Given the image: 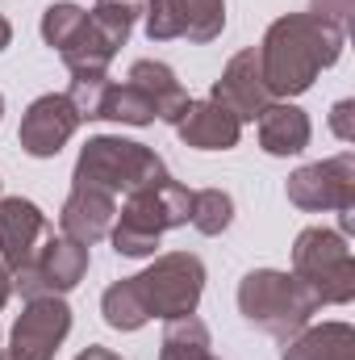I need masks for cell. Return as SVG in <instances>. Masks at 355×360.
<instances>
[{
    "instance_id": "31",
    "label": "cell",
    "mask_w": 355,
    "mask_h": 360,
    "mask_svg": "<svg viewBox=\"0 0 355 360\" xmlns=\"http://www.w3.org/2000/svg\"><path fill=\"white\" fill-rule=\"evenodd\" d=\"M0 360H8V352H0Z\"/></svg>"
},
{
    "instance_id": "16",
    "label": "cell",
    "mask_w": 355,
    "mask_h": 360,
    "mask_svg": "<svg viewBox=\"0 0 355 360\" xmlns=\"http://www.w3.org/2000/svg\"><path fill=\"white\" fill-rule=\"evenodd\" d=\"M255 122H260V147H264L267 155H276V160L301 155L309 147L314 126H309L305 109H297L293 101H272Z\"/></svg>"
},
{
    "instance_id": "23",
    "label": "cell",
    "mask_w": 355,
    "mask_h": 360,
    "mask_svg": "<svg viewBox=\"0 0 355 360\" xmlns=\"http://www.w3.org/2000/svg\"><path fill=\"white\" fill-rule=\"evenodd\" d=\"M84 21H88V8H80L72 0H59L42 13V42L55 46V51H67L76 42V34L84 30Z\"/></svg>"
},
{
    "instance_id": "17",
    "label": "cell",
    "mask_w": 355,
    "mask_h": 360,
    "mask_svg": "<svg viewBox=\"0 0 355 360\" xmlns=\"http://www.w3.org/2000/svg\"><path fill=\"white\" fill-rule=\"evenodd\" d=\"M280 360H355V327L351 323L301 327L293 340H284Z\"/></svg>"
},
{
    "instance_id": "11",
    "label": "cell",
    "mask_w": 355,
    "mask_h": 360,
    "mask_svg": "<svg viewBox=\"0 0 355 360\" xmlns=\"http://www.w3.org/2000/svg\"><path fill=\"white\" fill-rule=\"evenodd\" d=\"M76 130H80V113H76V105L67 101V92H46V96H38V101L25 109L21 130H17V143H21V151L34 155V160H55V155L72 143Z\"/></svg>"
},
{
    "instance_id": "18",
    "label": "cell",
    "mask_w": 355,
    "mask_h": 360,
    "mask_svg": "<svg viewBox=\"0 0 355 360\" xmlns=\"http://www.w3.org/2000/svg\"><path fill=\"white\" fill-rule=\"evenodd\" d=\"M130 84H138V89L151 96V105H155V113H159V122H168V126H176L180 113L188 109V92L184 84L176 80V72L168 68V63H159V59H138L134 68H130V76H126Z\"/></svg>"
},
{
    "instance_id": "26",
    "label": "cell",
    "mask_w": 355,
    "mask_h": 360,
    "mask_svg": "<svg viewBox=\"0 0 355 360\" xmlns=\"http://www.w3.org/2000/svg\"><path fill=\"white\" fill-rule=\"evenodd\" d=\"M330 130H335L343 143H351L355 139V101H339V105H335V113H330Z\"/></svg>"
},
{
    "instance_id": "6",
    "label": "cell",
    "mask_w": 355,
    "mask_h": 360,
    "mask_svg": "<svg viewBox=\"0 0 355 360\" xmlns=\"http://www.w3.org/2000/svg\"><path fill=\"white\" fill-rule=\"evenodd\" d=\"M134 289H138L151 319L172 323V319H184V314H196L201 293H205V264L192 252L155 256L151 269H142L134 276Z\"/></svg>"
},
{
    "instance_id": "28",
    "label": "cell",
    "mask_w": 355,
    "mask_h": 360,
    "mask_svg": "<svg viewBox=\"0 0 355 360\" xmlns=\"http://www.w3.org/2000/svg\"><path fill=\"white\" fill-rule=\"evenodd\" d=\"M8 297H13V272L0 264V310H4V302H8Z\"/></svg>"
},
{
    "instance_id": "7",
    "label": "cell",
    "mask_w": 355,
    "mask_h": 360,
    "mask_svg": "<svg viewBox=\"0 0 355 360\" xmlns=\"http://www.w3.org/2000/svg\"><path fill=\"white\" fill-rule=\"evenodd\" d=\"M84 272H88V248L67 235H51L25 269L13 272V293H21L25 302L63 297L84 281Z\"/></svg>"
},
{
    "instance_id": "3",
    "label": "cell",
    "mask_w": 355,
    "mask_h": 360,
    "mask_svg": "<svg viewBox=\"0 0 355 360\" xmlns=\"http://www.w3.org/2000/svg\"><path fill=\"white\" fill-rule=\"evenodd\" d=\"M318 297L305 289V281H297L293 272L280 269H255L239 281V314L260 327L267 335H276L280 344L293 340L301 327H309V319L318 314Z\"/></svg>"
},
{
    "instance_id": "24",
    "label": "cell",
    "mask_w": 355,
    "mask_h": 360,
    "mask_svg": "<svg viewBox=\"0 0 355 360\" xmlns=\"http://www.w3.org/2000/svg\"><path fill=\"white\" fill-rule=\"evenodd\" d=\"M109 76H72V89H67V101L76 105L80 122H92L100 117V105H105V92H109Z\"/></svg>"
},
{
    "instance_id": "13",
    "label": "cell",
    "mask_w": 355,
    "mask_h": 360,
    "mask_svg": "<svg viewBox=\"0 0 355 360\" xmlns=\"http://www.w3.org/2000/svg\"><path fill=\"white\" fill-rule=\"evenodd\" d=\"M209 101L226 105L239 122H255L267 105H272V92H267V84H264L260 51H255V46H251V51H239V55L222 68V76H217L213 89H209Z\"/></svg>"
},
{
    "instance_id": "10",
    "label": "cell",
    "mask_w": 355,
    "mask_h": 360,
    "mask_svg": "<svg viewBox=\"0 0 355 360\" xmlns=\"http://www.w3.org/2000/svg\"><path fill=\"white\" fill-rule=\"evenodd\" d=\"M67 331H72V306L63 297H34L13 323L8 360H55Z\"/></svg>"
},
{
    "instance_id": "19",
    "label": "cell",
    "mask_w": 355,
    "mask_h": 360,
    "mask_svg": "<svg viewBox=\"0 0 355 360\" xmlns=\"http://www.w3.org/2000/svg\"><path fill=\"white\" fill-rule=\"evenodd\" d=\"M159 360H217V356H213V340H209V327H205L196 314L172 319V323L163 327Z\"/></svg>"
},
{
    "instance_id": "22",
    "label": "cell",
    "mask_w": 355,
    "mask_h": 360,
    "mask_svg": "<svg viewBox=\"0 0 355 360\" xmlns=\"http://www.w3.org/2000/svg\"><path fill=\"white\" fill-rule=\"evenodd\" d=\"M188 222H192L201 235H222V231L234 222V197L222 193V188H201V193H192Z\"/></svg>"
},
{
    "instance_id": "14",
    "label": "cell",
    "mask_w": 355,
    "mask_h": 360,
    "mask_svg": "<svg viewBox=\"0 0 355 360\" xmlns=\"http://www.w3.org/2000/svg\"><path fill=\"white\" fill-rule=\"evenodd\" d=\"M172 130L180 134L184 147H196V151H230L243 139V122L226 105H217L209 96L205 101H188V109L180 113V122Z\"/></svg>"
},
{
    "instance_id": "12",
    "label": "cell",
    "mask_w": 355,
    "mask_h": 360,
    "mask_svg": "<svg viewBox=\"0 0 355 360\" xmlns=\"http://www.w3.org/2000/svg\"><path fill=\"white\" fill-rule=\"evenodd\" d=\"M51 235L55 231H51L46 214L34 201H25V197H0V264L8 272L25 269Z\"/></svg>"
},
{
    "instance_id": "27",
    "label": "cell",
    "mask_w": 355,
    "mask_h": 360,
    "mask_svg": "<svg viewBox=\"0 0 355 360\" xmlns=\"http://www.w3.org/2000/svg\"><path fill=\"white\" fill-rule=\"evenodd\" d=\"M76 360H121V356H117V352H109V348H100V344H92V348H84Z\"/></svg>"
},
{
    "instance_id": "29",
    "label": "cell",
    "mask_w": 355,
    "mask_h": 360,
    "mask_svg": "<svg viewBox=\"0 0 355 360\" xmlns=\"http://www.w3.org/2000/svg\"><path fill=\"white\" fill-rule=\"evenodd\" d=\"M8 42H13V25H8V17L0 13V51H8Z\"/></svg>"
},
{
    "instance_id": "15",
    "label": "cell",
    "mask_w": 355,
    "mask_h": 360,
    "mask_svg": "<svg viewBox=\"0 0 355 360\" xmlns=\"http://www.w3.org/2000/svg\"><path fill=\"white\" fill-rule=\"evenodd\" d=\"M113 218H117V197L113 193H100V188H84V184H72L67 201H63V214H59V231L76 243H100L109 231H113Z\"/></svg>"
},
{
    "instance_id": "1",
    "label": "cell",
    "mask_w": 355,
    "mask_h": 360,
    "mask_svg": "<svg viewBox=\"0 0 355 360\" xmlns=\"http://www.w3.org/2000/svg\"><path fill=\"white\" fill-rule=\"evenodd\" d=\"M347 30L318 13H284L267 25L260 42V72L272 101H288L314 89V80L339 63Z\"/></svg>"
},
{
    "instance_id": "25",
    "label": "cell",
    "mask_w": 355,
    "mask_h": 360,
    "mask_svg": "<svg viewBox=\"0 0 355 360\" xmlns=\"http://www.w3.org/2000/svg\"><path fill=\"white\" fill-rule=\"evenodd\" d=\"M309 13H318V17H326V21H335V25L347 30V21H351V13H355V0H314Z\"/></svg>"
},
{
    "instance_id": "5",
    "label": "cell",
    "mask_w": 355,
    "mask_h": 360,
    "mask_svg": "<svg viewBox=\"0 0 355 360\" xmlns=\"http://www.w3.org/2000/svg\"><path fill=\"white\" fill-rule=\"evenodd\" d=\"M293 276L318 297V306H347L355 302V260L347 235L330 226H309L293 243Z\"/></svg>"
},
{
    "instance_id": "2",
    "label": "cell",
    "mask_w": 355,
    "mask_h": 360,
    "mask_svg": "<svg viewBox=\"0 0 355 360\" xmlns=\"http://www.w3.org/2000/svg\"><path fill=\"white\" fill-rule=\"evenodd\" d=\"M188 210H192V193L180 184V180L163 176L147 188H134L126 193V205L117 210L113 218V252L126 256V260H147L155 256L163 231H176L188 222Z\"/></svg>"
},
{
    "instance_id": "21",
    "label": "cell",
    "mask_w": 355,
    "mask_h": 360,
    "mask_svg": "<svg viewBox=\"0 0 355 360\" xmlns=\"http://www.w3.org/2000/svg\"><path fill=\"white\" fill-rule=\"evenodd\" d=\"M100 117L121 122V126H151L159 113H155L151 96L138 89V84L121 80V84H109V92H105V105H100Z\"/></svg>"
},
{
    "instance_id": "8",
    "label": "cell",
    "mask_w": 355,
    "mask_h": 360,
    "mask_svg": "<svg viewBox=\"0 0 355 360\" xmlns=\"http://www.w3.org/2000/svg\"><path fill=\"white\" fill-rule=\"evenodd\" d=\"M288 201L305 214H343V210H355V155L343 151V155H330V160H318V164H305L297 168L288 184H284Z\"/></svg>"
},
{
    "instance_id": "30",
    "label": "cell",
    "mask_w": 355,
    "mask_h": 360,
    "mask_svg": "<svg viewBox=\"0 0 355 360\" xmlns=\"http://www.w3.org/2000/svg\"><path fill=\"white\" fill-rule=\"evenodd\" d=\"M0 117H4V96H0Z\"/></svg>"
},
{
    "instance_id": "20",
    "label": "cell",
    "mask_w": 355,
    "mask_h": 360,
    "mask_svg": "<svg viewBox=\"0 0 355 360\" xmlns=\"http://www.w3.org/2000/svg\"><path fill=\"white\" fill-rule=\"evenodd\" d=\"M100 314H105V323H109L113 331H138V327L151 323V314H147V306H142V297H138V289H134V276L113 281V285L105 289Z\"/></svg>"
},
{
    "instance_id": "9",
    "label": "cell",
    "mask_w": 355,
    "mask_h": 360,
    "mask_svg": "<svg viewBox=\"0 0 355 360\" xmlns=\"http://www.w3.org/2000/svg\"><path fill=\"white\" fill-rule=\"evenodd\" d=\"M147 38L151 42H213L226 30V0H147Z\"/></svg>"
},
{
    "instance_id": "4",
    "label": "cell",
    "mask_w": 355,
    "mask_h": 360,
    "mask_svg": "<svg viewBox=\"0 0 355 360\" xmlns=\"http://www.w3.org/2000/svg\"><path fill=\"white\" fill-rule=\"evenodd\" d=\"M163 176H168V164L147 143H134V139H121V134H96V139L84 143V151L76 160L72 184L121 197V193L147 188V184H155Z\"/></svg>"
}]
</instances>
